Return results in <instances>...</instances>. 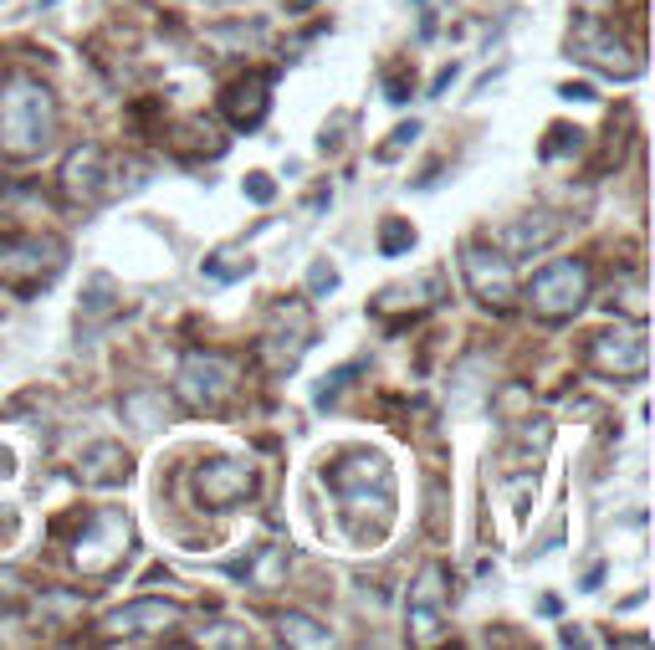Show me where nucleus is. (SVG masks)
Returning a JSON list of instances; mask_svg holds the SVG:
<instances>
[{
  "label": "nucleus",
  "instance_id": "obj_1",
  "mask_svg": "<svg viewBox=\"0 0 655 650\" xmlns=\"http://www.w3.org/2000/svg\"><path fill=\"white\" fill-rule=\"evenodd\" d=\"M57 134V98L47 82L36 77H11L0 93V144L16 159H31L52 144Z\"/></svg>",
  "mask_w": 655,
  "mask_h": 650
},
{
  "label": "nucleus",
  "instance_id": "obj_2",
  "mask_svg": "<svg viewBox=\"0 0 655 650\" xmlns=\"http://www.w3.org/2000/svg\"><path fill=\"white\" fill-rule=\"evenodd\" d=\"M323 482L343 497V512H348V528H354V517L379 507L384 517L395 512V476H389L384 456L374 451H354V456H338L328 471H323Z\"/></svg>",
  "mask_w": 655,
  "mask_h": 650
},
{
  "label": "nucleus",
  "instance_id": "obj_3",
  "mask_svg": "<svg viewBox=\"0 0 655 650\" xmlns=\"http://www.w3.org/2000/svg\"><path fill=\"white\" fill-rule=\"evenodd\" d=\"M584 297H589V267L574 262V256H558V262H548L533 282H528V302H533V313L548 318V323H563V318H574L584 308Z\"/></svg>",
  "mask_w": 655,
  "mask_h": 650
},
{
  "label": "nucleus",
  "instance_id": "obj_4",
  "mask_svg": "<svg viewBox=\"0 0 655 650\" xmlns=\"http://www.w3.org/2000/svg\"><path fill=\"white\" fill-rule=\"evenodd\" d=\"M236 359L226 354H215V349H195L180 374H174V389H180V400L190 410H221L231 395H236Z\"/></svg>",
  "mask_w": 655,
  "mask_h": 650
},
{
  "label": "nucleus",
  "instance_id": "obj_5",
  "mask_svg": "<svg viewBox=\"0 0 655 650\" xmlns=\"http://www.w3.org/2000/svg\"><path fill=\"white\" fill-rule=\"evenodd\" d=\"M569 57H579V62H589V67H599L604 77H620V82H630V77H640V52L630 47L625 36H615L604 21H594V16H584L574 31H569Z\"/></svg>",
  "mask_w": 655,
  "mask_h": 650
},
{
  "label": "nucleus",
  "instance_id": "obj_6",
  "mask_svg": "<svg viewBox=\"0 0 655 650\" xmlns=\"http://www.w3.org/2000/svg\"><path fill=\"white\" fill-rule=\"evenodd\" d=\"M123 553H128V517L118 507L93 512V523H87V533L72 548L82 574H113L118 563H123Z\"/></svg>",
  "mask_w": 655,
  "mask_h": 650
},
{
  "label": "nucleus",
  "instance_id": "obj_7",
  "mask_svg": "<svg viewBox=\"0 0 655 650\" xmlns=\"http://www.w3.org/2000/svg\"><path fill=\"white\" fill-rule=\"evenodd\" d=\"M62 272V241L52 236H11L0 241V282L36 287Z\"/></svg>",
  "mask_w": 655,
  "mask_h": 650
},
{
  "label": "nucleus",
  "instance_id": "obj_8",
  "mask_svg": "<svg viewBox=\"0 0 655 650\" xmlns=\"http://www.w3.org/2000/svg\"><path fill=\"white\" fill-rule=\"evenodd\" d=\"M650 364V343H645V328H604L589 338V369L609 374V379H640Z\"/></svg>",
  "mask_w": 655,
  "mask_h": 650
},
{
  "label": "nucleus",
  "instance_id": "obj_9",
  "mask_svg": "<svg viewBox=\"0 0 655 650\" xmlns=\"http://www.w3.org/2000/svg\"><path fill=\"white\" fill-rule=\"evenodd\" d=\"M446 610H451V584L441 563H425L420 579L410 584V640L415 645H435L446 630Z\"/></svg>",
  "mask_w": 655,
  "mask_h": 650
},
{
  "label": "nucleus",
  "instance_id": "obj_10",
  "mask_svg": "<svg viewBox=\"0 0 655 650\" xmlns=\"http://www.w3.org/2000/svg\"><path fill=\"white\" fill-rule=\"evenodd\" d=\"M195 492H200V502H205V507L226 512V507H241V502L256 492V476H251V466H246V461L210 456V461H200V471H195Z\"/></svg>",
  "mask_w": 655,
  "mask_h": 650
},
{
  "label": "nucleus",
  "instance_id": "obj_11",
  "mask_svg": "<svg viewBox=\"0 0 655 650\" xmlns=\"http://www.w3.org/2000/svg\"><path fill=\"white\" fill-rule=\"evenodd\" d=\"M461 272L471 282V292L487 302V308H507L517 297V277H512V256H497V251H482V246H466L461 251Z\"/></svg>",
  "mask_w": 655,
  "mask_h": 650
},
{
  "label": "nucleus",
  "instance_id": "obj_12",
  "mask_svg": "<svg viewBox=\"0 0 655 650\" xmlns=\"http://www.w3.org/2000/svg\"><path fill=\"white\" fill-rule=\"evenodd\" d=\"M62 175H67V190H72L77 200H87V205H98V200H108V195L123 190V180H118V159H108L98 144L77 149V154L67 159Z\"/></svg>",
  "mask_w": 655,
  "mask_h": 650
},
{
  "label": "nucleus",
  "instance_id": "obj_13",
  "mask_svg": "<svg viewBox=\"0 0 655 650\" xmlns=\"http://www.w3.org/2000/svg\"><path fill=\"white\" fill-rule=\"evenodd\" d=\"M221 108H226V118H231V128H251L267 118V108H272V72H251V77H241V82H231V88L221 93Z\"/></svg>",
  "mask_w": 655,
  "mask_h": 650
},
{
  "label": "nucleus",
  "instance_id": "obj_14",
  "mask_svg": "<svg viewBox=\"0 0 655 650\" xmlns=\"http://www.w3.org/2000/svg\"><path fill=\"white\" fill-rule=\"evenodd\" d=\"M287 323H292V328H282V318H277V328L261 338V354H267L272 369H292V364L302 359V349L313 343V318H308L302 302H287Z\"/></svg>",
  "mask_w": 655,
  "mask_h": 650
},
{
  "label": "nucleus",
  "instance_id": "obj_15",
  "mask_svg": "<svg viewBox=\"0 0 655 650\" xmlns=\"http://www.w3.org/2000/svg\"><path fill=\"white\" fill-rule=\"evenodd\" d=\"M185 620V604H174V599H134V604H123V610L108 615V630L118 635H159L169 625H180Z\"/></svg>",
  "mask_w": 655,
  "mask_h": 650
},
{
  "label": "nucleus",
  "instance_id": "obj_16",
  "mask_svg": "<svg viewBox=\"0 0 655 650\" xmlns=\"http://www.w3.org/2000/svg\"><path fill=\"white\" fill-rule=\"evenodd\" d=\"M558 236H563V221H558L553 210H528V215H517V221H512L497 241H502L507 256H538V251H548Z\"/></svg>",
  "mask_w": 655,
  "mask_h": 650
},
{
  "label": "nucleus",
  "instance_id": "obj_17",
  "mask_svg": "<svg viewBox=\"0 0 655 650\" xmlns=\"http://www.w3.org/2000/svg\"><path fill=\"white\" fill-rule=\"evenodd\" d=\"M123 476H128V451L113 446V441L87 446V456L77 461V482L82 487H118Z\"/></svg>",
  "mask_w": 655,
  "mask_h": 650
},
{
  "label": "nucleus",
  "instance_id": "obj_18",
  "mask_svg": "<svg viewBox=\"0 0 655 650\" xmlns=\"http://www.w3.org/2000/svg\"><path fill=\"white\" fill-rule=\"evenodd\" d=\"M251 272V256L241 251V246H221L215 256H205V277L210 282H236V277H246Z\"/></svg>",
  "mask_w": 655,
  "mask_h": 650
},
{
  "label": "nucleus",
  "instance_id": "obj_19",
  "mask_svg": "<svg viewBox=\"0 0 655 650\" xmlns=\"http://www.w3.org/2000/svg\"><path fill=\"white\" fill-rule=\"evenodd\" d=\"M277 625H282V640H292V645H333V635L313 615H282Z\"/></svg>",
  "mask_w": 655,
  "mask_h": 650
},
{
  "label": "nucleus",
  "instance_id": "obj_20",
  "mask_svg": "<svg viewBox=\"0 0 655 650\" xmlns=\"http://www.w3.org/2000/svg\"><path fill=\"white\" fill-rule=\"evenodd\" d=\"M410 246H415V226L400 221V215H389V221L379 226V251L384 256H405Z\"/></svg>",
  "mask_w": 655,
  "mask_h": 650
},
{
  "label": "nucleus",
  "instance_id": "obj_21",
  "mask_svg": "<svg viewBox=\"0 0 655 650\" xmlns=\"http://www.w3.org/2000/svg\"><path fill=\"white\" fill-rule=\"evenodd\" d=\"M615 297H620V308H625L635 323H645V287H640V277H630V282H625Z\"/></svg>",
  "mask_w": 655,
  "mask_h": 650
},
{
  "label": "nucleus",
  "instance_id": "obj_22",
  "mask_svg": "<svg viewBox=\"0 0 655 650\" xmlns=\"http://www.w3.org/2000/svg\"><path fill=\"white\" fill-rule=\"evenodd\" d=\"M354 369H359V364H343V369H333V374H328V384L318 389V405H323V410H328V405H333V400L343 395V384L354 379Z\"/></svg>",
  "mask_w": 655,
  "mask_h": 650
},
{
  "label": "nucleus",
  "instance_id": "obj_23",
  "mask_svg": "<svg viewBox=\"0 0 655 650\" xmlns=\"http://www.w3.org/2000/svg\"><path fill=\"white\" fill-rule=\"evenodd\" d=\"M415 134H420V123H400V128H395V139L379 144V159H395L405 144H415Z\"/></svg>",
  "mask_w": 655,
  "mask_h": 650
},
{
  "label": "nucleus",
  "instance_id": "obj_24",
  "mask_svg": "<svg viewBox=\"0 0 655 650\" xmlns=\"http://www.w3.org/2000/svg\"><path fill=\"white\" fill-rule=\"evenodd\" d=\"M246 195H251L256 205H267V200L277 195V185H272V175H246Z\"/></svg>",
  "mask_w": 655,
  "mask_h": 650
},
{
  "label": "nucleus",
  "instance_id": "obj_25",
  "mask_svg": "<svg viewBox=\"0 0 655 650\" xmlns=\"http://www.w3.org/2000/svg\"><path fill=\"white\" fill-rule=\"evenodd\" d=\"M308 287H313V292H333V287H338V272H333L328 262H318V267L308 272Z\"/></svg>",
  "mask_w": 655,
  "mask_h": 650
},
{
  "label": "nucleus",
  "instance_id": "obj_26",
  "mask_svg": "<svg viewBox=\"0 0 655 650\" xmlns=\"http://www.w3.org/2000/svg\"><path fill=\"white\" fill-rule=\"evenodd\" d=\"M563 98H579V103H589V98H594V93H589V88H584V82H569V88H563Z\"/></svg>",
  "mask_w": 655,
  "mask_h": 650
},
{
  "label": "nucleus",
  "instance_id": "obj_27",
  "mask_svg": "<svg viewBox=\"0 0 655 650\" xmlns=\"http://www.w3.org/2000/svg\"><path fill=\"white\" fill-rule=\"evenodd\" d=\"M579 6H584V11H599V6H604V0H579Z\"/></svg>",
  "mask_w": 655,
  "mask_h": 650
}]
</instances>
